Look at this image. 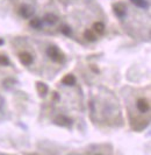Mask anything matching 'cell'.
Listing matches in <instances>:
<instances>
[{"mask_svg": "<svg viewBox=\"0 0 151 155\" xmlns=\"http://www.w3.org/2000/svg\"><path fill=\"white\" fill-rule=\"evenodd\" d=\"M47 55L53 60V62L62 63V62H64V60H65V57H64L63 53H60L59 49H58L56 46L48 47V49H47Z\"/></svg>", "mask_w": 151, "mask_h": 155, "instance_id": "1", "label": "cell"}, {"mask_svg": "<svg viewBox=\"0 0 151 155\" xmlns=\"http://www.w3.org/2000/svg\"><path fill=\"white\" fill-rule=\"evenodd\" d=\"M19 14L22 16L23 19H30L34 14V8L29 5H22L19 8Z\"/></svg>", "mask_w": 151, "mask_h": 155, "instance_id": "2", "label": "cell"}, {"mask_svg": "<svg viewBox=\"0 0 151 155\" xmlns=\"http://www.w3.org/2000/svg\"><path fill=\"white\" fill-rule=\"evenodd\" d=\"M113 9H114V13L119 18H123V16L127 14V7L123 2H116L113 5Z\"/></svg>", "mask_w": 151, "mask_h": 155, "instance_id": "3", "label": "cell"}, {"mask_svg": "<svg viewBox=\"0 0 151 155\" xmlns=\"http://www.w3.org/2000/svg\"><path fill=\"white\" fill-rule=\"evenodd\" d=\"M136 106H137V110L140 111V112H142V113H146V112H149V110H150V104H149V101H146V99H144V98H140L137 103H136Z\"/></svg>", "mask_w": 151, "mask_h": 155, "instance_id": "4", "label": "cell"}, {"mask_svg": "<svg viewBox=\"0 0 151 155\" xmlns=\"http://www.w3.org/2000/svg\"><path fill=\"white\" fill-rule=\"evenodd\" d=\"M56 124L60 125V126H65V127H69L72 125V119H70L65 116H58L56 119H55Z\"/></svg>", "mask_w": 151, "mask_h": 155, "instance_id": "5", "label": "cell"}, {"mask_svg": "<svg viewBox=\"0 0 151 155\" xmlns=\"http://www.w3.org/2000/svg\"><path fill=\"white\" fill-rule=\"evenodd\" d=\"M19 58H20V62L24 64V65H30L33 63V61H34L33 56L29 53H20L19 54Z\"/></svg>", "mask_w": 151, "mask_h": 155, "instance_id": "6", "label": "cell"}, {"mask_svg": "<svg viewBox=\"0 0 151 155\" xmlns=\"http://www.w3.org/2000/svg\"><path fill=\"white\" fill-rule=\"evenodd\" d=\"M76 77L72 75V74H68V75H65L63 79H62V83L64 84V85H69V86H72L76 84Z\"/></svg>", "mask_w": 151, "mask_h": 155, "instance_id": "7", "label": "cell"}, {"mask_svg": "<svg viewBox=\"0 0 151 155\" xmlns=\"http://www.w3.org/2000/svg\"><path fill=\"white\" fill-rule=\"evenodd\" d=\"M36 90H37L38 94L41 97H45L47 93H48V86H47V84L42 83V82H37L36 83Z\"/></svg>", "mask_w": 151, "mask_h": 155, "instance_id": "8", "label": "cell"}, {"mask_svg": "<svg viewBox=\"0 0 151 155\" xmlns=\"http://www.w3.org/2000/svg\"><path fill=\"white\" fill-rule=\"evenodd\" d=\"M93 31L98 33L99 35L105 33V25L102 22H94L93 23Z\"/></svg>", "mask_w": 151, "mask_h": 155, "instance_id": "9", "label": "cell"}, {"mask_svg": "<svg viewBox=\"0 0 151 155\" xmlns=\"http://www.w3.org/2000/svg\"><path fill=\"white\" fill-rule=\"evenodd\" d=\"M29 26L31 28H35V29H40L42 27V20L40 18H34L31 19L29 22Z\"/></svg>", "mask_w": 151, "mask_h": 155, "instance_id": "10", "label": "cell"}, {"mask_svg": "<svg viewBox=\"0 0 151 155\" xmlns=\"http://www.w3.org/2000/svg\"><path fill=\"white\" fill-rule=\"evenodd\" d=\"M84 38L87 40V41H90V42H93V41H95L97 40V35H95V33L93 31H85V33H84Z\"/></svg>", "mask_w": 151, "mask_h": 155, "instance_id": "11", "label": "cell"}, {"mask_svg": "<svg viewBox=\"0 0 151 155\" xmlns=\"http://www.w3.org/2000/svg\"><path fill=\"white\" fill-rule=\"evenodd\" d=\"M135 6H137V7L140 8H148V6H149V4H148V1L146 0H130Z\"/></svg>", "mask_w": 151, "mask_h": 155, "instance_id": "12", "label": "cell"}, {"mask_svg": "<svg viewBox=\"0 0 151 155\" xmlns=\"http://www.w3.org/2000/svg\"><path fill=\"white\" fill-rule=\"evenodd\" d=\"M44 20L49 25H55L56 22H58V18L56 15H53V14H47L44 16Z\"/></svg>", "mask_w": 151, "mask_h": 155, "instance_id": "13", "label": "cell"}, {"mask_svg": "<svg viewBox=\"0 0 151 155\" xmlns=\"http://www.w3.org/2000/svg\"><path fill=\"white\" fill-rule=\"evenodd\" d=\"M60 31H62L64 35H66V36H70L71 33H72L71 28H70L69 26H62V27H60Z\"/></svg>", "mask_w": 151, "mask_h": 155, "instance_id": "14", "label": "cell"}, {"mask_svg": "<svg viewBox=\"0 0 151 155\" xmlns=\"http://www.w3.org/2000/svg\"><path fill=\"white\" fill-rule=\"evenodd\" d=\"M9 64V60H8V57L6 55H0V65H4V67H6Z\"/></svg>", "mask_w": 151, "mask_h": 155, "instance_id": "15", "label": "cell"}, {"mask_svg": "<svg viewBox=\"0 0 151 155\" xmlns=\"http://www.w3.org/2000/svg\"><path fill=\"white\" fill-rule=\"evenodd\" d=\"M2 105H4V98L0 96V109L2 107Z\"/></svg>", "mask_w": 151, "mask_h": 155, "instance_id": "16", "label": "cell"}, {"mask_svg": "<svg viewBox=\"0 0 151 155\" xmlns=\"http://www.w3.org/2000/svg\"><path fill=\"white\" fill-rule=\"evenodd\" d=\"M2 43H4V41H2V40L0 39V46H1V45H2Z\"/></svg>", "mask_w": 151, "mask_h": 155, "instance_id": "17", "label": "cell"}, {"mask_svg": "<svg viewBox=\"0 0 151 155\" xmlns=\"http://www.w3.org/2000/svg\"><path fill=\"white\" fill-rule=\"evenodd\" d=\"M98 155H99V154H98Z\"/></svg>", "mask_w": 151, "mask_h": 155, "instance_id": "18", "label": "cell"}]
</instances>
